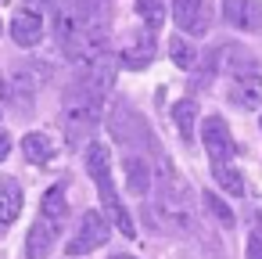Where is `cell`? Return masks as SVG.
Here are the masks:
<instances>
[{
	"instance_id": "1",
	"label": "cell",
	"mask_w": 262,
	"mask_h": 259,
	"mask_svg": "<svg viewBox=\"0 0 262 259\" xmlns=\"http://www.w3.org/2000/svg\"><path fill=\"white\" fill-rule=\"evenodd\" d=\"M151 194H155V209H158V216L165 220L169 230H176V234H194L198 230L194 191L176 176V169L162 158V151L155 155V184H151Z\"/></svg>"
},
{
	"instance_id": "2",
	"label": "cell",
	"mask_w": 262,
	"mask_h": 259,
	"mask_svg": "<svg viewBox=\"0 0 262 259\" xmlns=\"http://www.w3.org/2000/svg\"><path fill=\"white\" fill-rule=\"evenodd\" d=\"M83 162H86V176L97 184V194H101V205H104V220H108L119 234L133 237V234H137V223H133V216L126 212L122 198L115 194V184H112V151H108V144L90 141Z\"/></svg>"
},
{
	"instance_id": "3",
	"label": "cell",
	"mask_w": 262,
	"mask_h": 259,
	"mask_svg": "<svg viewBox=\"0 0 262 259\" xmlns=\"http://www.w3.org/2000/svg\"><path fill=\"white\" fill-rule=\"evenodd\" d=\"M108 133L115 137V144L126 155H144L147 148L158 151V144L151 137V126L144 123V115L126 97H115V108H112V119H108Z\"/></svg>"
},
{
	"instance_id": "4",
	"label": "cell",
	"mask_w": 262,
	"mask_h": 259,
	"mask_svg": "<svg viewBox=\"0 0 262 259\" xmlns=\"http://www.w3.org/2000/svg\"><path fill=\"white\" fill-rule=\"evenodd\" d=\"M47 79H51V72L43 62H15L8 72V101H15V108L22 115L33 112V101Z\"/></svg>"
},
{
	"instance_id": "5",
	"label": "cell",
	"mask_w": 262,
	"mask_h": 259,
	"mask_svg": "<svg viewBox=\"0 0 262 259\" xmlns=\"http://www.w3.org/2000/svg\"><path fill=\"white\" fill-rule=\"evenodd\" d=\"M223 65L219 72L226 76V87H241V83H262V62L244 47V44H226L219 51Z\"/></svg>"
},
{
	"instance_id": "6",
	"label": "cell",
	"mask_w": 262,
	"mask_h": 259,
	"mask_svg": "<svg viewBox=\"0 0 262 259\" xmlns=\"http://www.w3.org/2000/svg\"><path fill=\"white\" fill-rule=\"evenodd\" d=\"M108 234H112V223L104 220V212L86 209V212H83V220H79V227H76V234L69 237L65 252H69V255H86V252L101 248V245L108 241Z\"/></svg>"
},
{
	"instance_id": "7",
	"label": "cell",
	"mask_w": 262,
	"mask_h": 259,
	"mask_svg": "<svg viewBox=\"0 0 262 259\" xmlns=\"http://www.w3.org/2000/svg\"><path fill=\"white\" fill-rule=\"evenodd\" d=\"M172 22L187 36H205L212 29V4L208 0H172Z\"/></svg>"
},
{
	"instance_id": "8",
	"label": "cell",
	"mask_w": 262,
	"mask_h": 259,
	"mask_svg": "<svg viewBox=\"0 0 262 259\" xmlns=\"http://www.w3.org/2000/svg\"><path fill=\"white\" fill-rule=\"evenodd\" d=\"M201 144H205V155L212 158V166L233 158V137H230V126L223 123V115L201 119Z\"/></svg>"
},
{
	"instance_id": "9",
	"label": "cell",
	"mask_w": 262,
	"mask_h": 259,
	"mask_svg": "<svg viewBox=\"0 0 262 259\" xmlns=\"http://www.w3.org/2000/svg\"><path fill=\"white\" fill-rule=\"evenodd\" d=\"M223 18L230 29L262 33V0H223Z\"/></svg>"
},
{
	"instance_id": "10",
	"label": "cell",
	"mask_w": 262,
	"mask_h": 259,
	"mask_svg": "<svg viewBox=\"0 0 262 259\" xmlns=\"http://www.w3.org/2000/svg\"><path fill=\"white\" fill-rule=\"evenodd\" d=\"M11 40L18 47H26V51L36 47L43 40V15L36 8H18L15 18H11Z\"/></svg>"
},
{
	"instance_id": "11",
	"label": "cell",
	"mask_w": 262,
	"mask_h": 259,
	"mask_svg": "<svg viewBox=\"0 0 262 259\" xmlns=\"http://www.w3.org/2000/svg\"><path fill=\"white\" fill-rule=\"evenodd\" d=\"M155 51H158L155 33H151V29H140V33L129 36V44H122V51H119V65H126V69H144V65L155 62Z\"/></svg>"
},
{
	"instance_id": "12",
	"label": "cell",
	"mask_w": 262,
	"mask_h": 259,
	"mask_svg": "<svg viewBox=\"0 0 262 259\" xmlns=\"http://www.w3.org/2000/svg\"><path fill=\"white\" fill-rule=\"evenodd\" d=\"M58 230H61L58 223L36 216L33 227H29V234H26V259H47L54 252V245H58Z\"/></svg>"
},
{
	"instance_id": "13",
	"label": "cell",
	"mask_w": 262,
	"mask_h": 259,
	"mask_svg": "<svg viewBox=\"0 0 262 259\" xmlns=\"http://www.w3.org/2000/svg\"><path fill=\"white\" fill-rule=\"evenodd\" d=\"M122 169H126V187L137 198H151V184H155V169L147 155H122Z\"/></svg>"
},
{
	"instance_id": "14",
	"label": "cell",
	"mask_w": 262,
	"mask_h": 259,
	"mask_svg": "<svg viewBox=\"0 0 262 259\" xmlns=\"http://www.w3.org/2000/svg\"><path fill=\"white\" fill-rule=\"evenodd\" d=\"M22 209V187L15 176H0V230H8Z\"/></svg>"
},
{
	"instance_id": "15",
	"label": "cell",
	"mask_w": 262,
	"mask_h": 259,
	"mask_svg": "<svg viewBox=\"0 0 262 259\" xmlns=\"http://www.w3.org/2000/svg\"><path fill=\"white\" fill-rule=\"evenodd\" d=\"M22 155H26V162H33V166H47V162L54 158V144H51L47 133H26Z\"/></svg>"
},
{
	"instance_id": "16",
	"label": "cell",
	"mask_w": 262,
	"mask_h": 259,
	"mask_svg": "<svg viewBox=\"0 0 262 259\" xmlns=\"http://www.w3.org/2000/svg\"><path fill=\"white\" fill-rule=\"evenodd\" d=\"M172 123H176V130H180V141H194V123H198V105L190 101V97H183V101H176L172 105Z\"/></svg>"
},
{
	"instance_id": "17",
	"label": "cell",
	"mask_w": 262,
	"mask_h": 259,
	"mask_svg": "<svg viewBox=\"0 0 262 259\" xmlns=\"http://www.w3.org/2000/svg\"><path fill=\"white\" fill-rule=\"evenodd\" d=\"M40 216L43 220H51V223H65V216H69V198H65V187H51L47 194H43V202H40Z\"/></svg>"
},
{
	"instance_id": "18",
	"label": "cell",
	"mask_w": 262,
	"mask_h": 259,
	"mask_svg": "<svg viewBox=\"0 0 262 259\" xmlns=\"http://www.w3.org/2000/svg\"><path fill=\"white\" fill-rule=\"evenodd\" d=\"M212 176H215V184L226 191V194H233V198H241L248 187H244V176H241V169L233 166V162H219V166H212Z\"/></svg>"
},
{
	"instance_id": "19",
	"label": "cell",
	"mask_w": 262,
	"mask_h": 259,
	"mask_svg": "<svg viewBox=\"0 0 262 259\" xmlns=\"http://www.w3.org/2000/svg\"><path fill=\"white\" fill-rule=\"evenodd\" d=\"M137 15H140L144 29L158 33L162 22H165V15H169V8H165V0H137Z\"/></svg>"
},
{
	"instance_id": "20",
	"label": "cell",
	"mask_w": 262,
	"mask_h": 259,
	"mask_svg": "<svg viewBox=\"0 0 262 259\" xmlns=\"http://www.w3.org/2000/svg\"><path fill=\"white\" fill-rule=\"evenodd\" d=\"M201 202H205V209H208V216L215 220V223H223V227H233V209L215 194V191H205L201 194Z\"/></svg>"
},
{
	"instance_id": "21",
	"label": "cell",
	"mask_w": 262,
	"mask_h": 259,
	"mask_svg": "<svg viewBox=\"0 0 262 259\" xmlns=\"http://www.w3.org/2000/svg\"><path fill=\"white\" fill-rule=\"evenodd\" d=\"M169 54H172V65L176 69H194V58H198V51H194V44H187L183 36H172V44H169Z\"/></svg>"
},
{
	"instance_id": "22",
	"label": "cell",
	"mask_w": 262,
	"mask_h": 259,
	"mask_svg": "<svg viewBox=\"0 0 262 259\" xmlns=\"http://www.w3.org/2000/svg\"><path fill=\"white\" fill-rule=\"evenodd\" d=\"M248 259H262V230H255L248 237Z\"/></svg>"
},
{
	"instance_id": "23",
	"label": "cell",
	"mask_w": 262,
	"mask_h": 259,
	"mask_svg": "<svg viewBox=\"0 0 262 259\" xmlns=\"http://www.w3.org/2000/svg\"><path fill=\"white\" fill-rule=\"evenodd\" d=\"M8 155H11V133H8V130H0V162H4Z\"/></svg>"
},
{
	"instance_id": "24",
	"label": "cell",
	"mask_w": 262,
	"mask_h": 259,
	"mask_svg": "<svg viewBox=\"0 0 262 259\" xmlns=\"http://www.w3.org/2000/svg\"><path fill=\"white\" fill-rule=\"evenodd\" d=\"M4 105H8V79L0 76V115H4Z\"/></svg>"
},
{
	"instance_id": "25",
	"label": "cell",
	"mask_w": 262,
	"mask_h": 259,
	"mask_svg": "<svg viewBox=\"0 0 262 259\" xmlns=\"http://www.w3.org/2000/svg\"><path fill=\"white\" fill-rule=\"evenodd\" d=\"M112 259H137V255H112Z\"/></svg>"
}]
</instances>
